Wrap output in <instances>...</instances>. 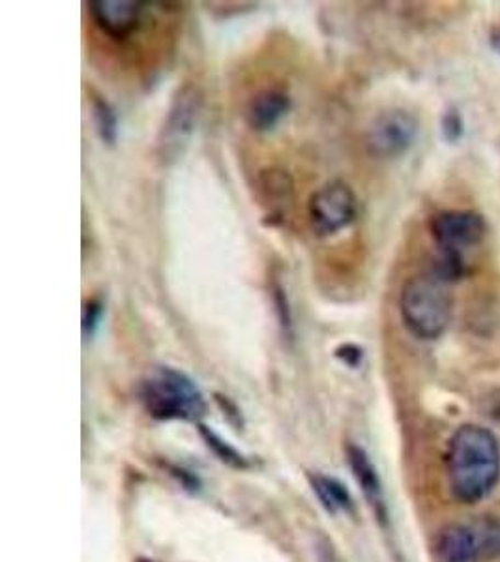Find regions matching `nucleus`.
<instances>
[{
    "label": "nucleus",
    "instance_id": "obj_4",
    "mask_svg": "<svg viewBox=\"0 0 500 562\" xmlns=\"http://www.w3.org/2000/svg\"><path fill=\"white\" fill-rule=\"evenodd\" d=\"M359 201L345 182H330L309 199L308 214L311 229L319 237H330L353 224Z\"/></svg>",
    "mask_w": 500,
    "mask_h": 562
},
{
    "label": "nucleus",
    "instance_id": "obj_6",
    "mask_svg": "<svg viewBox=\"0 0 500 562\" xmlns=\"http://www.w3.org/2000/svg\"><path fill=\"white\" fill-rule=\"evenodd\" d=\"M486 220L478 212L446 211L431 220V233L441 254L465 257V249L486 237Z\"/></svg>",
    "mask_w": 500,
    "mask_h": 562
},
{
    "label": "nucleus",
    "instance_id": "obj_20",
    "mask_svg": "<svg viewBox=\"0 0 500 562\" xmlns=\"http://www.w3.org/2000/svg\"><path fill=\"white\" fill-rule=\"evenodd\" d=\"M491 45H493L495 52L500 53V29H497V31H493V34H491Z\"/></svg>",
    "mask_w": 500,
    "mask_h": 562
},
{
    "label": "nucleus",
    "instance_id": "obj_13",
    "mask_svg": "<svg viewBox=\"0 0 500 562\" xmlns=\"http://www.w3.org/2000/svg\"><path fill=\"white\" fill-rule=\"evenodd\" d=\"M470 529L475 532L484 561L500 555V521L486 516V518L478 519Z\"/></svg>",
    "mask_w": 500,
    "mask_h": 562
},
{
    "label": "nucleus",
    "instance_id": "obj_14",
    "mask_svg": "<svg viewBox=\"0 0 500 562\" xmlns=\"http://www.w3.org/2000/svg\"><path fill=\"white\" fill-rule=\"evenodd\" d=\"M92 121L96 126L98 135L103 143L115 145L118 135V121H116L115 109L102 98L92 100Z\"/></svg>",
    "mask_w": 500,
    "mask_h": 562
},
{
    "label": "nucleus",
    "instance_id": "obj_7",
    "mask_svg": "<svg viewBox=\"0 0 500 562\" xmlns=\"http://www.w3.org/2000/svg\"><path fill=\"white\" fill-rule=\"evenodd\" d=\"M90 15L103 34L113 40H126L141 23L143 4L135 0H94Z\"/></svg>",
    "mask_w": 500,
    "mask_h": 562
},
{
    "label": "nucleus",
    "instance_id": "obj_21",
    "mask_svg": "<svg viewBox=\"0 0 500 562\" xmlns=\"http://www.w3.org/2000/svg\"><path fill=\"white\" fill-rule=\"evenodd\" d=\"M137 562H152V561H147V559H141V561H137Z\"/></svg>",
    "mask_w": 500,
    "mask_h": 562
},
{
    "label": "nucleus",
    "instance_id": "obj_17",
    "mask_svg": "<svg viewBox=\"0 0 500 562\" xmlns=\"http://www.w3.org/2000/svg\"><path fill=\"white\" fill-rule=\"evenodd\" d=\"M443 134L450 143H456L462 137L463 121L457 109H450L448 113L443 116Z\"/></svg>",
    "mask_w": 500,
    "mask_h": 562
},
{
    "label": "nucleus",
    "instance_id": "obj_1",
    "mask_svg": "<svg viewBox=\"0 0 500 562\" xmlns=\"http://www.w3.org/2000/svg\"><path fill=\"white\" fill-rule=\"evenodd\" d=\"M450 490L457 501L475 505L493 492L500 479V447L489 429L465 424L450 439Z\"/></svg>",
    "mask_w": 500,
    "mask_h": 562
},
{
    "label": "nucleus",
    "instance_id": "obj_18",
    "mask_svg": "<svg viewBox=\"0 0 500 562\" xmlns=\"http://www.w3.org/2000/svg\"><path fill=\"white\" fill-rule=\"evenodd\" d=\"M336 357L340 358L341 362L351 368H359L362 364V358H364V351L354 344H343V346L336 349Z\"/></svg>",
    "mask_w": 500,
    "mask_h": 562
},
{
    "label": "nucleus",
    "instance_id": "obj_9",
    "mask_svg": "<svg viewBox=\"0 0 500 562\" xmlns=\"http://www.w3.org/2000/svg\"><path fill=\"white\" fill-rule=\"evenodd\" d=\"M291 98L287 92L277 89L263 90L251 98L246 108V122L255 132H269L276 128L283 116L289 113Z\"/></svg>",
    "mask_w": 500,
    "mask_h": 562
},
{
    "label": "nucleus",
    "instance_id": "obj_3",
    "mask_svg": "<svg viewBox=\"0 0 500 562\" xmlns=\"http://www.w3.org/2000/svg\"><path fill=\"white\" fill-rule=\"evenodd\" d=\"M143 407L156 420H197L205 415V397L192 379L173 368H158L141 383Z\"/></svg>",
    "mask_w": 500,
    "mask_h": 562
},
{
    "label": "nucleus",
    "instance_id": "obj_11",
    "mask_svg": "<svg viewBox=\"0 0 500 562\" xmlns=\"http://www.w3.org/2000/svg\"><path fill=\"white\" fill-rule=\"evenodd\" d=\"M346 460H349L354 480H356L359 486L362 487V493H364V497L367 498V503L372 505L378 518L385 519L383 486H380L377 469L373 467L370 456H367L362 448L351 445V447L346 448Z\"/></svg>",
    "mask_w": 500,
    "mask_h": 562
},
{
    "label": "nucleus",
    "instance_id": "obj_8",
    "mask_svg": "<svg viewBox=\"0 0 500 562\" xmlns=\"http://www.w3.org/2000/svg\"><path fill=\"white\" fill-rule=\"evenodd\" d=\"M439 562H480L481 553L475 532L468 525H446L435 543Z\"/></svg>",
    "mask_w": 500,
    "mask_h": 562
},
{
    "label": "nucleus",
    "instance_id": "obj_16",
    "mask_svg": "<svg viewBox=\"0 0 500 562\" xmlns=\"http://www.w3.org/2000/svg\"><path fill=\"white\" fill-rule=\"evenodd\" d=\"M103 317V304L100 301H90L83 310V336L92 338Z\"/></svg>",
    "mask_w": 500,
    "mask_h": 562
},
{
    "label": "nucleus",
    "instance_id": "obj_10",
    "mask_svg": "<svg viewBox=\"0 0 500 562\" xmlns=\"http://www.w3.org/2000/svg\"><path fill=\"white\" fill-rule=\"evenodd\" d=\"M201 98L197 90L186 87L180 90L179 97L174 98L173 108L169 113L166 124V147L179 145L192 134L193 124L200 115Z\"/></svg>",
    "mask_w": 500,
    "mask_h": 562
},
{
    "label": "nucleus",
    "instance_id": "obj_19",
    "mask_svg": "<svg viewBox=\"0 0 500 562\" xmlns=\"http://www.w3.org/2000/svg\"><path fill=\"white\" fill-rule=\"evenodd\" d=\"M274 304L277 307V314H280V323L285 326V330H289L291 325H293V319H291V310L289 304H287V294L283 291L282 285H276L274 288Z\"/></svg>",
    "mask_w": 500,
    "mask_h": 562
},
{
    "label": "nucleus",
    "instance_id": "obj_2",
    "mask_svg": "<svg viewBox=\"0 0 500 562\" xmlns=\"http://www.w3.org/2000/svg\"><path fill=\"white\" fill-rule=\"evenodd\" d=\"M448 281L439 276H414L405 283L399 299V310L405 326L420 339H436L443 336L452 319V294Z\"/></svg>",
    "mask_w": 500,
    "mask_h": 562
},
{
    "label": "nucleus",
    "instance_id": "obj_12",
    "mask_svg": "<svg viewBox=\"0 0 500 562\" xmlns=\"http://www.w3.org/2000/svg\"><path fill=\"white\" fill-rule=\"evenodd\" d=\"M309 480H311L314 492L317 493V497L321 498L322 506L328 512H332V514L340 510L353 512V498L338 480L328 479L322 474L309 476Z\"/></svg>",
    "mask_w": 500,
    "mask_h": 562
},
{
    "label": "nucleus",
    "instance_id": "obj_15",
    "mask_svg": "<svg viewBox=\"0 0 500 562\" xmlns=\"http://www.w3.org/2000/svg\"><path fill=\"white\" fill-rule=\"evenodd\" d=\"M201 434L205 437L206 445H208V447H211L212 450L221 458V460L227 461V463H231V465H246L245 458L238 454L235 448L229 447V445H225V442L221 441L218 435L214 434V431L205 428V426H201Z\"/></svg>",
    "mask_w": 500,
    "mask_h": 562
},
{
    "label": "nucleus",
    "instance_id": "obj_5",
    "mask_svg": "<svg viewBox=\"0 0 500 562\" xmlns=\"http://www.w3.org/2000/svg\"><path fill=\"white\" fill-rule=\"evenodd\" d=\"M418 121L404 109L385 111L367 130V150L375 158H398L407 153L417 139Z\"/></svg>",
    "mask_w": 500,
    "mask_h": 562
}]
</instances>
